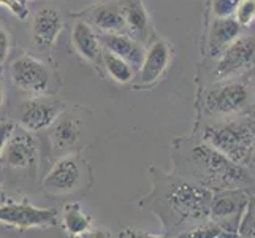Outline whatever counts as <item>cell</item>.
I'll use <instances>...</instances> for the list:
<instances>
[{"instance_id":"cell-28","label":"cell","mask_w":255,"mask_h":238,"mask_svg":"<svg viewBox=\"0 0 255 238\" xmlns=\"http://www.w3.org/2000/svg\"><path fill=\"white\" fill-rule=\"evenodd\" d=\"M241 232L243 235H255V211H251V216L244 221Z\"/></svg>"},{"instance_id":"cell-25","label":"cell","mask_w":255,"mask_h":238,"mask_svg":"<svg viewBox=\"0 0 255 238\" xmlns=\"http://www.w3.org/2000/svg\"><path fill=\"white\" fill-rule=\"evenodd\" d=\"M0 6H5L21 21L27 19L29 16V8L25 6V3H22V0H0Z\"/></svg>"},{"instance_id":"cell-8","label":"cell","mask_w":255,"mask_h":238,"mask_svg":"<svg viewBox=\"0 0 255 238\" xmlns=\"http://www.w3.org/2000/svg\"><path fill=\"white\" fill-rule=\"evenodd\" d=\"M255 65V35L238 37L224 51L216 67L214 78L217 81L243 73Z\"/></svg>"},{"instance_id":"cell-3","label":"cell","mask_w":255,"mask_h":238,"mask_svg":"<svg viewBox=\"0 0 255 238\" xmlns=\"http://www.w3.org/2000/svg\"><path fill=\"white\" fill-rule=\"evenodd\" d=\"M214 194L206 186L187 180H168L165 183V204L173 218L181 221H201L209 218V208Z\"/></svg>"},{"instance_id":"cell-9","label":"cell","mask_w":255,"mask_h":238,"mask_svg":"<svg viewBox=\"0 0 255 238\" xmlns=\"http://www.w3.org/2000/svg\"><path fill=\"white\" fill-rule=\"evenodd\" d=\"M65 105L59 99L45 95H35L24 103L21 113V126L29 132L49 129L64 113Z\"/></svg>"},{"instance_id":"cell-6","label":"cell","mask_w":255,"mask_h":238,"mask_svg":"<svg viewBox=\"0 0 255 238\" xmlns=\"http://www.w3.org/2000/svg\"><path fill=\"white\" fill-rule=\"evenodd\" d=\"M249 205L248 192L240 188L225 189L213 196L209 218L224 229V232H238L243 211ZM228 235V234H227Z\"/></svg>"},{"instance_id":"cell-22","label":"cell","mask_w":255,"mask_h":238,"mask_svg":"<svg viewBox=\"0 0 255 238\" xmlns=\"http://www.w3.org/2000/svg\"><path fill=\"white\" fill-rule=\"evenodd\" d=\"M235 16L240 25H249L255 19V0H240Z\"/></svg>"},{"instance_id":"cell-26","label":"cell","mask_w":255,"mask_h":238,"mask_svg":"<svg viewBox=\"0 0 255 238\" xmlns=\"http://www.w3.org/2000/svg\"><path fill=\"white\" fill-rule=\"evenodd\" d=\"M11 49V38L2 25H0V65H3L6 62L8 56H10Z\"/></svg>"},{"instance_id":"cell-5","label":"cell","mask_w":255,"mask_h":238,"mask_svg":"<svg viewBox=\"0 0 255 238\" xmlns=\"http://www.w3.org/2000/svg\"><path fill=\"white\" fill-rule=\"evenodd\" d=\"M11 81L17 89L32 97L45 95L51 86V72L43 60L22 54L11 65Z\"/></svg>"},{"instance_id":"cell-32","label":"cell","mask_w":255,"mask_h":238,"mask_svg":"<svg viewBox=\"0 0 255 238\" xmlns=\"http://www.w3.org/2000/svg\"><path fill=\"white\" fill-rule=\"evenodd\" d=\"M251 161H254V165H255V151H254V154H252V157H251Z\"/></svg>"},{"instance_id":"cell-14","label":"cell","mask_w":255,"mask_h":238,"mask_svg":"<svg viewBox=\"0 0 255 238\" xmlns=\"http://www.w3.org/2000/svg\"><path fill=\"white\" fill-rule=\"evenodd\" d=\"M100 43L102 48L127 59L133 67H139L144 57V48L141 43L124 32H102Z\"/></svg>"},{"instance_id":"cell-2","label":"cell","mask_w":255,"mask_h":238,"mask_svg":"<svg viewBox=\"0 0 255 238\" xmlns=\"http://www.w3.org/2000/svg\"><path fill=\"white\" fill-rule=\"evenodd\" d=\"M203 138L233 162L246 165L255 151V122L244 119L208 126Z\"/></svg>"},{"instance_id":"cell-13","label":"cell","mask_w":255,"mask_h":238,"mask_svg":"<svg viewBox=\"0 0 255 238\" xmlns=\"http://www.w3.org/2000/svg\"><path fill=\"white\" fill-rule=\"evenodd\" d=\"M64 29V17L54 8H43L33 17L32 37L40 48H51Z\"/></svg>"},{"instance_id":"cell-16","label":"cell","mask_w":255,"mask_h":238,"mask_svg":"<svg viewBox=\"0 0 255 238\" xmlns=\"http://www.w3.org/2000/svg\"><path fill=\"white\" fill-rule=\"evenodd\" d=\"M87 14H89V24L100 32H126V21L121 3H100L91 8Z\"/></svg>"},{"instance_id":"cell-30","label":"cell","mask_w":255,"mask_h":238,"mask_svg":"<svg viewBox=\"0 0 255 238\" xmlns=\"http://www.w3.org/2000/svg\"><path fill=\"white\" fill-rule=\"evenodd\" d=\"M5 100V84H3V78L0 76V107L3 105Z\"/></svg>"},{"instance_id":"cell-15","label":"cell","mask_w":255,"mask_h":238,"mask_svg":"<svg viewBox=\"0 0 255 238\" xmlns=\"http://www.w3.org/2000/svg\"><path fill=\"white\" fill-rule=\"evenodd\" d=\"M72 43L75 46V51L87 62H97L102 56L100 37L94 32L92 25L83 19L73 24Z\"/></svg>"},{"instance_id":"cell-11","label":"cell","mask_w":255,"mask_h":238,"mask_svg":"<svg viewBox=\"0 0 255 238\" xmlns=\"http://www.w3.org/2000/svg\"><path fill=\"white\" fill-rule=\"evenodd\" d=\"M249 92L244 84H224L208 94V108L217 114H235L248 107Z\"/></svg>"},{"instance_id":"cell-29","label":"cell","mask_w":255,"mask_h":238,"mask_svg":"<svg viewBox=\"0 0 255 238\" xmlns=\"http://www.w3.org/2000/svg\"><path fill=\"white\" fill-rule=\"evenodd\" d=\"M86 237H111V234H108L107 231H91Z\"/></svg>"},{"instance_id":"cell-24","label":"cell","mask_w":255,"mask_h":238,"mask_svg":"<svg viewBox=\"0 0 255 238\" xmlns=\"http://www.w3.org/2000/svg\"><path fill=\"white\" fill-rule=\"evenodd\" d=\"M240 0H214L213 10L216 17H230L235 14Z\"/></svg>"},{"instance_id":"cell-12","label":"cell","mask_w":255,"mask_h":238,"mask_svg":"<svg viewBox=\"0 0 255 238\" xmlns=\"http://www.w3.org/2000/svg\"><path fill=\"white\" fill-rule=\"evenodd\" d=\"M170 46L165 40H157L144 51V57L139 64L138 79L141 86H151L160 79L170 62Z\"/></svg>"},{"instance_id":"cell-27","label":"cell","mask_w":255,"mask_h":238,"mask_svg":"<svg viewBox=\"0 0 255 238\" xmlns=\"http://www.w3.org/2000/svg\"><path fill=\"white\" fill-rule=\"evenodd\" d=\"M14 124L10 121H3V122H0V156H2V151H3V148L8 142V138H10V135L13 134V130H14Z\"/></svg>"},{"instance_id":"cell-17","label":"cell","mask_w":255,"mask_h":238,"mask_svg":"<svg viewBox=\"0 0 255 238\" xmlns=\"http://www.w3.org/2000/svg\"><path fill=\"white\" fill-rule=\"evenodd\" d=\"M122 14L126 21V32L138 41H144L149 33V16L141 0H122Z\"/></svg>"},{"instance_id":"cell-31","label":"cell","mask_w":255,"mask_h":238,"mask_svg":"<svg viewBox=\"0 0 255 238\" xmlns=\"http://www.w3.org/2000/svg\"><path fill=\"white\" fill-rule=\"evenodd\" d=\"M2 194H3V191H2V184H0V202H2Z\"/></svg>"},{"instance_id":"cell-21","label":"cell","mask_w":255,"mask_h":238,"mask_svg":"<svg viewBox=\"0 0 255 238\" xmlns=\"http://www.w3.org/2000/svg\"><path fill=\"white\" fill-rule=\"evenodd\" d=\"M102 60L105 70L108 72V75L119 84H127L130 83L135 76V70L127 59L121 57L114 52L105 49L102 51Z\"/></svg>"},{"instance_id":"cell-23","label":"cell","mask_w":255,"mask_h":238,"mask_svg":"<svg viewBox=\"0 0 255 238\" xmlns=\"http://www.w3.org/2000/svg\"><path fill=\"white\" fill-rule=\"evenodd\" d=\"M184 237H197V238H214V237H227V234L224 232V229L219 226L217 223L214 224H205L200 226L197 229H192L187 234H184Z\"/></svg>"},{"instance_id":"cell-7","label":"cell","mask_w":255,"mask_h":238,"mask_svg":"<svg viewBox=\"0 0 255 238\" xmlns=\"http://www.w3.org/2000/svg\"><path fill=\"white\" fill-rule=\"evenodd\" d=\"M86 164L76 156H65L54 164L43 181V191L48 196H68L84 183Z\"/></svg>"},{"instance_id":"cell-18","label":"cell","mask_w":255,"mask_h":238,"mask_svg":"<svg viewBox=\"0 0 255 238\" xmlns=\"http://www.w3.org/2000/svg\"><path fill=\"white\" fill-rule=\"evenodd\" d=\"M241 25L235 17H216L209 33V51L216 56L224 52L232 41L240 37Z\"/></svg>"},{"instance_id":"cell-10","label":"cell","mask_w":255,"mask_h":238,"mask_svg":"<svg viewBox=\"0 0 255 238\" xmlns=\"http://www.w3.org/2000/svg\"><path fill=\"white\" fill-rule=\"evenodd\" d=\"M0 157H3V161L11 169H29L37 162L38 157L37 140L32 137L27 129L14 127Z\"/></svg>"},{"instance_id":"cell-19","label":"cell","mask_w":255,"mask_h":238,"mask_svg":"<svg viewBox=\"0 0 255 238\" xmlns=\"http://www.w3.org/2000/svg\"><path fill=\"white\" fill-rule=\"evenodd\" d=\"M62 229L70 237H86L92 231V219L80 204H68L62 210Z\"/></svg>"},{"instance_id":"cell-1","label":"cell","mask_w":255,"mask_h":238,"mask_svg":"<svg viewBox=\"0 0 255 238\" xmlns=\"http://www.w3.org/2000/svg\"><path fill=\"white\" fill-rule=\"evenodd\" d=\"M181 162L190 167L189 173L195 183L208 189H232L249 183V175L241 164L233 162L209 143H197L184 151Z\"/></svg>"},{"instance_id":"cell-4","label":"cell","mask_w":255,"mask_h":238,"mask_svg":"<svg viewBox=\"0 0 255 238\" xmlns=\"http://www.w3.org/2000/svg\"><path fill=\"white\" fill-rule=\"evenodd\" d=\"M57 221V210L38 208L27 200L0 205V224L16 227L19 231L33 227H52Z\"/></svg>"},{"instance_id":"cell-20","label":"cell","mask_w":255,"mask_h":238,"mask_svg":"<svg viewBox=\"0 0 255 238\" xmlns=\"http://www.w3.org/2000/svg\"><path fill=\"white\" fill-rule=\"evenodd\" d=\"M51 142L56 148L64 149L73 146L80 140V126L78 122L70 116H60L51 126Z\"/></svg>"}]
</instances>
